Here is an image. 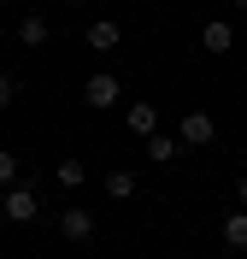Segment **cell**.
<instances>
[{
  "label": "cell",
  "instance_id": "6da1fadb",
  "mask_svg": "<svg viewBox=\"0 0 247 259\" xmlns=\"http://www.w3.org/2000/svg\"><path fill=\"white\" fill-rule=\"evenodd\" d=\"M35 212H41V200H35L30 183H12V189L0 194V218H6V224H30Z\"/></svg>",
  "mask_w": 247,
  "mask_h": 259
},
{
  "label": "cell",
  "instance_id": "7a4b0ae2",
  "mask_svg": "<svg viewBox=\"0 0 247 259\" xmlns=\"http://www.w3.org/2000/svg\"><path fill=\"white\" fill-rule=\"evenodd\" d=\"M124 100V82L112 77V71H94V77L82 82V106H94V112H106V106H118Z\"/></svg>",
  "mask_w": 247,
  "mask_h": 259
},
{
  "label": "cell",
  "instance_id": "3957f363",
  "mask_svg": "<svg viewBox=\"0 0 247 259\" xmlns=\"http://www.w3.org/2000/svg\"><path fill=\"white\" fill-rule=\"evenodd\" d=\"M177 136H182V147H212L218 142V118L212 112H182V124H177Z\"/></svg>",
  "mask_w": 247,
  "mask_h": 259
},
{
  "label": "cell",
  "instance_id": "277c9868",
  "mask_svg": "<svg viewBox=\"0 0 247 259\" xmlns=\"http://www.w3.org/2000/svg\"><path fill=\"white\" fill-rule=\"evenodd\" d=\"M59 236L77 242V247H88V242H94V212H88V206H65V212H59Z\"/></svg>",
  "mask_w": 247,
  "mask_h": 259
},
{
  "label": "cell",
  "instance_id": "5b68a950",
  "mask_svg": "<svg viewBox=\"0 0 247 259\" xmlns=\"http://www.w3.org/2000/svg\"><path fill=\"white\" fill-rule=\"evenodd\" d=\"M200 48L218 53V59H224V53H235V24H230V18H212V24L200 30Z\"/></svg>",
  "mask_w": 247,
  "mask_h": 259
},
{
  "label": "cell",
  "instance_id": "8992f818",
  "mask_svg": "<svg viewBox=\"0 0 247 259\" xmlns=\"http://www.w3.org/2000/svg\"><path fill=\"white\" fill-rule=\"evenodd\" d=\"M88 48H94V53L124 48V24H118V18H94V24H88Z\"/></svg>",
  "mask_w": 247,
  "mask_h": 259
},
{
  "label": "cell",
  "instance_id": "52a82bcc",
  "mask_svg": "<svg viewBox=\"0 0 247 259\" xmlns=\"http://www.w3.org/2000/svg\"><path fill=\"white\" fill-rule=\"evenodd\" d=\"M218 236H224V247H230V253H247V206L224 212V224H218Z\"/></svg>",
  "mask_w": 247,
  "mask_h": 259
},
{
  "label": "cell",
  "instance_id": "ba28073f",
  "mask_svg": "<svg viewBox=\"0 0 247 259\" xmlns=\"http://www.w3.org/2000/svg\"><path fill=\"white\" fill-rule=\"evenodd\" d=\"M18 41H24V48H47V41H53V24L41 12H24V18H18Z\"/></svg>",
  "mask_w": 247,
  "mask_h": 259
},
{
  "label": "cell",
  "instance_id": "9c48e42d",
  "mask_svg": "<svg viewBox=\"0 0 247 259\" xmlns=\"http://www.w3.org/2000/svg\"><path fill=\"white\" fill-rule=\"evenodd\" d=\"M100 189H106V200H135V189H141V183H135V171H124V165H118V171H106V177H100Z\"/></svg>",
  "mask_w": 247,
  "mask_h": 259
},
{
  "label": "cell",
  "instance_id": "30bf717a",
  "mask_svg": "<svg viewBox=\"0 0 247 259\" xmlns=\"http://www.w3.org/2000/svg\"><path fill=\"white\" fill-rule=\"evenodd\" d=\"M141 147H147V159H153V165H171V159L182 153V136H165V130H153Z\"/></svg>",
  "mask_w": 247,
  "mask_h": 259
},
{
  "label": "cell",
  "instance_id": "8fae6325",
  "mask_svg": "<svg viewBox=\"0 0 247 259\" xmlns=\"http://www.w3.org/2000/svg\"><path fill=\"white\" fill-rule=\"evenodd\" d=\"M124 124H130V130H135V136H141V142H147L153 130H159V106H147V100H135L130 112H124Z\"/></svg>",
  "mask_w": 247,
  "mask_h": 259
},
{
  "label": "cell",
  "instance_id": "7c38bea8",
  "mask_svg": "<svg viewBox=\"0 0 247 259\" xmlns=\"http://www.w3.org/2000/svg\"><path fill=\"white\" fill-rule=\"evenodd\" d=\"M53 183H59V189H82V183H88V165L82 159H59L53 165Z\"/></svg>",
  "mask_w": 247,
  "mask_h": 259
},
{
  "label": "cell",
  "instance_id": "4fadbf2b",
  "mask_svg": "<svg viewBox=\"0 0 247 259\" xmlns=\"http://www.w3.org/2000/svg\"><path fill=\"white\" fill-rule=\"evenodd\" d=\"M18 171H24V159H18V153H6V147H0V189H12V183H18Z\"/></svg>",
  "mask_w": 247,
  "mask_h": 259
},
{
  "label": "cell",
  "instance_id": "5bb4252c",
  "mask_svg": "<svg viewBox=\"0 0 247 259\" xmlns=\"http://www.w3.org/2000/svg\"><path fill=\"white\" fill-rule=\"evenodd\" d=\"M12 95H18V77H6V71H0V112L12 106Z\"/></svg>",
  "mask_w": 247,
  "mask_h": 259
},
{
  "label": "cell",
  "instance_id": "9a60e30c",
  "mask_svg": "<svg viewBox=\"0 0 247 259\" xmlns=\"http://www.w3.org/2000/svg\"><path fill=\"white\" fill-rule=\"evenodd\" d=\"M235 206H247V171L235 177Z\"/></svg>",
  "mask_w": 247,
  "mask_h": 259
},
{
  "label": "cell",
  "instance_id": "2e32d148",
  "mask_svg": "<svg viewBox=\"0 0 247 259\" xmlns=\"http://www.w3.org/2000/svg\"><path fill=\"white\" fill-rule=\"evenodd\" d=\"M230 6H235V12H247V0H230Z\"/></svg>",
  "mask_w": 247,
  "mask_h": 259
},
{
  "label": "cell",
  "instance_id": "e0dca14e",
  "mask_svg": "<svg viewBox=\"0 0 247 259\" xmlns=\"http://www.w3.org/2000/svg\"><path fill=\"white\" fill-rule=\"evenodd\" d=\"M65 6H82V0H65Z\"/></svg>",
  "mask_w": 247,
  "mask_h": 259
},
{
  "label": "cell",
  "instance_id": "ac0fdd59",
  "mask_svg": "<svg viewBox=\"0 0 247 259\" xmlns=\"http://www.w3.org/2000/svg\"><path fill=\"white\" fill-rule=\"evenodd\" d=\"M0 6H6V0H0Z\"/></svg>",
  "mask_w": 247,
  "mask_h": 259
}]
</instances>
